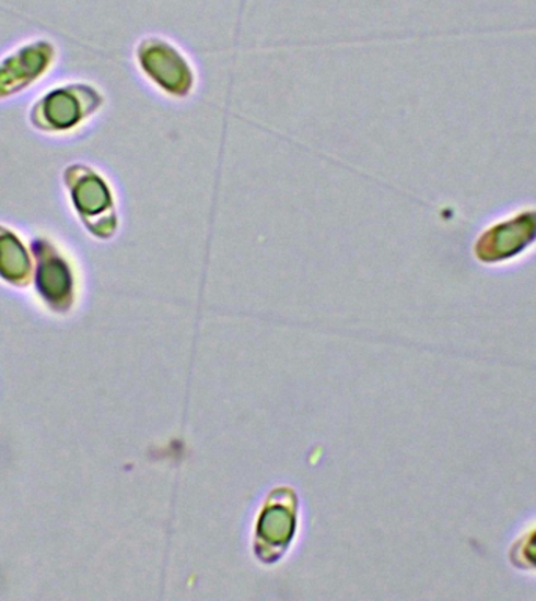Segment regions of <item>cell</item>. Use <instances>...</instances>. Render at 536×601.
Here are the masks:
<instances>
[{"label": "cell", "instance_id": "6da1fadb", "mask_svg": "<svg viewBox=\"0 0 536 601\" xmlns=\"http://www.w3.org/2000/svg\"><path fill=\"white\" fill-rule=\"evenodd\" d=\"M525 556L531 555V553H534L531 557H527L528 566H535L536 567V534L534 538H531V542H528L527 546H525Z\"/></svg>", "mask_w": 536, "mask_h": 601}]
</instances>
